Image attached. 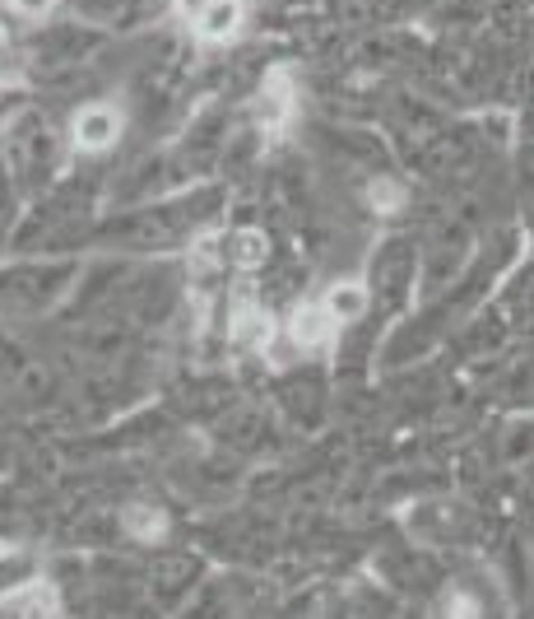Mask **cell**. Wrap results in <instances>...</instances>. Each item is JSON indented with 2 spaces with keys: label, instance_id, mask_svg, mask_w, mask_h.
I'll return each mask as SVG.
<instances>
[{
  "label": "cell",
  "instance_id": "1",
  "mask_svg": "<svg viewBox=\"0 0 534 619\" xmlns=\"http://www.w3.org/2000/svg\"><path fill=\"white\" fill-rule=\"evenodd\" d=\"M117 131H121V117L112 107H88L75 121V144L80 150H107V144L117 140Z\"/></svg>",
  "mask_w": 534,
  "mask_h": 619
},
{
  "label": "cell",
  "instance_id": "2",
  "mask_svg": "<svg viewBox=\"0 0 534 619\" xmlns=\"http://www.w3.org/2000/svg\"><path fill=\"white\" fill-rule=\"evenodd\" d=\"M237 24H242V0H205V5H200V20H195V28L214 43L233 38Z\"/></svg>",
  "mask_w": 534,
  "mask_h": 619
},
{
  "label": "cell",
  "instance_id": "3",
  "mask_svg": "<svg viewBox=\"0 0 534 619\" xmlns=\"http://www.w3.org/2000/svg\"><path fill=\"white\" fill-rule=\"evenodd\" d=\"M330 331H335V317L325 313V303H302L298 313H293V340L311 350V344H325Z\"/></svg>",
  "mask_w": 534,
  "mask_h": 619
},
{
  "label": "cell",
  "instance_id": "4",
  "mask_svg": "<svg viewBox=\"0 0 534 619\" xmlns=\"http://www.w3.org/2000/svg\"><path fill=\"white\" fill-rule=\"evenodd\" d=\"M274 336V322L261 313V307H237V317H233V340L237 344H247V350H265Z\"/></svg>",
  "mask_w": 534,
  "mask_h": 619
},
{
  "label": "cell",
  "instance_id": "5",
  "mask_svg": "<svg viewBox=\"0 0 534 619\" xmlns=\"http://www.w3.org/2000/svg\"><path fill=\"white\" fill-rule=\"evenodd\" d=\"M288 107H293V89H288V70H274V75L265 80L261 89V103H256V113H261L265 126H280L288 117Z\"/></svg>",
  "mask_w": 534,
  "mask_h": 619
},
{
  "label": "cell",
  "instance_id": "6",
  "mask_svg": "<svg viewBox=\"0 0 534 619\" xmlns=\"http://www.w3.org/2000/svg\"><path fill=\"white\" fill-rule=\"evenodd\" d=\"M325 313L330 317H344V322H354L367 313V289L363 284H335L325 294Z\"/></svg>",
  "mask_w": 534,
  "mask_h": 619
},
{
  "label": "cell",
  "instance_id": "7",
  "mask_svg": "<svg viewBox=\"0 0 534 619\" xmlns=\"http://www.w3.org/2000/svg\"><path fill=\"white\" fill-rule=\"evenodd\" d=\"M126 526H131L140 540H158L163 532H168V517H163L158 507H150V503H135V507H126Z\"/></svg>",
  "mask_w": 534,
  "mask_h": 619
},
{
  "label": "cell",
  "instance_id": "8",
  "mask_svg": "<svg viewBox=\"0 0 534 619\" xmlns=\"http://www.w3.org/2000/svg\"><path fill=\"white\" fill-rule=\"evenodd\" d=\"M228 257L237 266H261L265 261V238L261 233H237V238L228 243Z\"/></svg>",
  "mask_w": 534,
  "mask_h": 619
},
{
  "label": "cell",
  "instance_id": "9",
  "mask_svg": "<svg viewBox=\"0 0 534 619\" xmlns=\"http://www.w3.org/2000/svg\"><path fill=\"white\" fill-rule=\"evenodd\" d=\"M28 569L33 563L24 554H10V559H0V592H14L20 582H28Z\"/></svg>",
  "mask_w": 534,
  "mask_h": 619
},
{
  "label": "cell",
  "instance_id": "10",
  "mask_svg": "<svg viewBox=\"0 0 534 619\" xmlns=\"http://www.w3.org/2000/svg\"><path fill=\"white\" fill-rule=\"evenodd\" d=\"M14 14H24V20H43V14H51V5L57 0H10Z\"/></svg>",
  "mask_w": 534,
  "mask_h": 619
},
{
  "label": "cell",
  "instance_id": "11",
  "mask_svg": "<svg viewBox=\"0 0 534 619\" xmlns=\"http://www.w3.org/2000/svg\"><path fill=\"white\" fill-rule=\"evenodd\" d=\"M372 206H381V210L400 206V187H395V182H377V187H372Z\"/></svg>",
  "mask_w": 534,
  "mask_h": 619
}]
</instances>
